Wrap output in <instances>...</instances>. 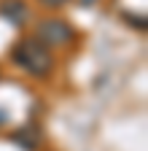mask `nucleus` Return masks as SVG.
<instances>
[{
	"instance_id": "f257e3e1",
	"label": "nucleus",
	"mask_w": 148,
	"mask_h": 151,
	"mask_svg": "<svg viewBox=\"0 0 148 151\" xmlns=\"http://www.w3.org/2000/svg\"><path fill=\"white\" fill-rule=\"evenodd\" d=\"M11 57H14V62L22 70H27L30 76H38V78L49 76L51 68H54L51 54H49V49L41 41H19Z\"/></svg>"
},
{
	"instance_id": "f03ea898",
	"label": "nucleus",
	"mask_w": 148,
	"mask_h": 151,
	"mask_svg": "<svg viewBox=\"0 0 148 151\" xmlns=\"http://www.w3.org/2000/svg\"><path fill=\"white\" fill-rule=\"evenodd\" d=\"M70 38H73V30L62 19H46L38 24V41L43 46H65Z\"/></svg>"
},
{
	"instance_id": "7ed1b4c3",
	"label": "nucleus",
	"mask_w": 148,
	"mask_h": 151,
	"mask_svg": "<svg viewBox=\"0 0 148 151\" xmlns=\"http://www.w3.org/2000/svg\"><path fill=\"white\" fill-rule=\"evenodd\" d=\"M0 16H6L8 22H14V24H24L27 16H30V11H27V6L22 3V0H3Z\"/></svg>"
},
{
	"instance_id": "20e7f679",
	"label": "nucleus",
	"mask_w": 148,
	"mask_h": 151,
	"mask_svg": "<svg viewBox=\"0 0 148 151\" xmlns=\"http://www.w3.org/2000/svg\"><path fill=\"white\" fill-rule=\"evenodd\" d=\"M41 3H46V6H62V3H67V0H41Z\"/></svg>"
}]
</instances>
